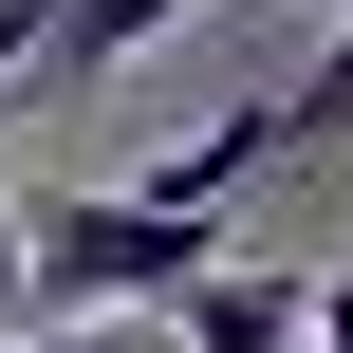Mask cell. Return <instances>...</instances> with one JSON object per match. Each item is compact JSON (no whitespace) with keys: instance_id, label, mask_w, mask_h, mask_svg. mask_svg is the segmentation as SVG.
I'll return each instance as SVG.
<instances>
[{"instance_id":"obj_1","label":"cell","mask_w":353,"mask_h":353,"mask_svg":"<svg viewBox=\"0 0 353 353\" xmlns=\"http://www.w3.org/2000/svg\"><path fill=\"white\" fill-rule=\"evenodd\" d=\"M223 261V186H112V205H56L37 223V316H130V298H186Z\"/></svg>"},{"instance_id":"obj_2","label":"cell","mask_w":353,"mask_h":353,"mask_svg":"<svg viewBox=\"0 0 353 353\" xmlns=\"http://www.w3.org/2000/svg\"><path fill=\"white\" fill-rule=\"evenodd\" d=\"M335 130H353V19L298 56V74H279V93H261V112H223L205 149H168V186H242L261 149H335Z\"/></svg>"},{"instance_id":"obj_3","label":"cell","mask_w":353,"mask_h":353,"mask_svg":"<svg viewBox=\"0 0 353 353\" xmlns=\"http://www.w3.org/2000/svg\"><path fill=\"white\" fill-rule=\"evenodd\" d=\"M316 335V279H242V261H205L186 298H168V353H298Z\"/></svg>"},{"instance_id":"obj_4","label":"cell","mask_w":353,"mask_h":353,"mask_svg":"<svg viewBox=\"0 0 353 353\" xmlns=\"http://www.w3.org/2000/svg\"><path fill=\"white\" fill-rule=\"evenodd\" d=\"M205 0H37V56H56V93H112L149 37H186Z\"/></svg>"},{"instance_id":"obj_5","label":"cell","mask_w":353,"mask_h":353,"mask_svg":"<svg viewBox=\"0 0 353 353\" xmlns=\"http://www.w3.org/2000/svg\"><path fill=\"white\" fill-rule=\"evenodd\" d=\"M19 353H168V298H130V316H37Z\"/></svg>"},{"instance_id":"obj_6","label":"cell","mask_w":353,"mask_h":353,"mask_svg":"<svg viewBox=\"0 0 353 353\" xmlns=\"http://www.w3.org/2000/svg\"><path fill=\"white\" fill-rule=\"evenodd\" d=\"M0 316H37V205L0 186Z\"/></svg>"},{"instance_id":"obj_7","label":"cell","mask_w":353,"mask_h":353,"mask_svg":"<svg viewBox=\"0 0 353 353\" xmlns=\"http://www.w3.org/2000/svg\"><path fill=\"white\" fill-rule=\"evenodd\" d=\"M298 353H353V261L316 279V335H298Z\"/></svg>"},{"instance_id":"obj_8","label":"cell","mask_w":353,"mask_h":353,"mask_svg":"<svg viewBox=\"0 0 353 353\" xmlns=\"http://www.w3.org/2000/svg\"><path fill=\"white\" fill-rule=\"evenodd\" d=\"M19 56H37V0H0V74H19Z\"/></svg>"}]
</instances>
